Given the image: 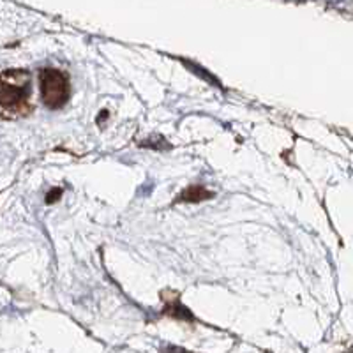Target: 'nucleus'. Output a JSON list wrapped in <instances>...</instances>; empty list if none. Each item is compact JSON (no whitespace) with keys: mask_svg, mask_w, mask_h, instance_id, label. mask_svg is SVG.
<instances>
[{"mask_svg":"<svg viewBox=\"0 0 353 353\" xmlns=\"http://www.w3.org/2000/svg\"><path fill=\"white\" fill-rule=\"evenodd\" d=\"M2 113L4 117H20L28 112L30 78L25 71H6L2 77Z\"/></svg>","mask_w":353,"mask_h":353,"instance_id":"obj_1","label":"nucleus"},{"mask_svg":"<svg viewBox=\"0 0 353 353\" xmlns=\"http://www.w3.org/2000/svg\"><path fill=\"white\" fill-rule=\"evenodd\" d=\"M41 97L48 108L59 110L69 99V80L62 71L57 69H43L39 72Z\"/></svg>","mask_w":353,"mask_h":353,"instance_id":"obj_2","label":"nucleus"},{"mask_svg":"<svg viewBox=\"0 0 353 353\" xmlns=\"http://www.w3.org/2000/svg\"><path fill=\"white\" fill-rule=\"evenodd\" d=\"M212 196V193L210 191H207L205 188H201V185H191L189 189H185L184 193L179 196V200L181 201H201V200H207V198Z\"/></svg>","mask_w":353,"mask_h":353,"instance_id":"obj_3","label":"nucleus"}]
</instances>
